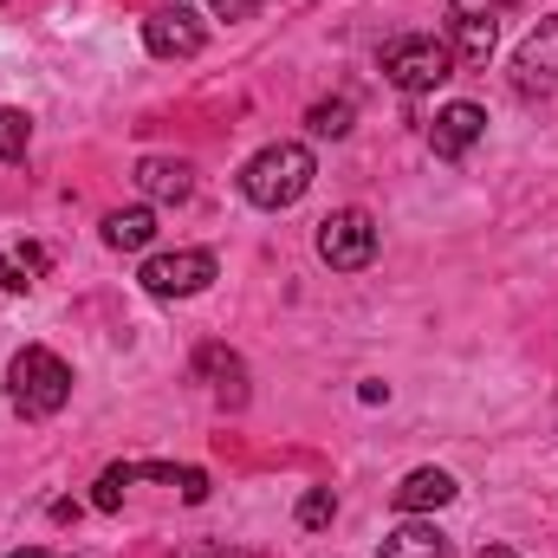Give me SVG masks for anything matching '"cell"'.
I'll use <instances>...</instances> for the list:
<instances>
[{
  "instance_id": "cell-3",
  "label": "cell",
  "mask_w": 558,
  "mask_h": 558,
  "mask_svg": "<svg viewBox=\"0 0 558 558\" xmlns=\"http://www.w3.org/2000/svg\"><path fill=\"white\" fill-rule=\"evenodd\" d=\"M384 78L397 85V92H435L441 78H454V46L448 39H435V33H403V39H390L384 46Z\"/></svg>"
},
{
  "instance_id": "cell-22",
  "label": "cell",
  "mask_w": 558,
  "mask_h": 558,
  "mask_svg": "<svg viewBox=\"0 0 558 558\" xmlns=\"http://www.w3.org/2000/svg\"><path fill=\"white\" fill-rule=\"evenodd\" d=\"M13 260H20V267H26V274H33V279L46 274V247H33V241H26V247H20Z\"/></svg>"
},
{
  "instance_id": "cell-6",
  "label": "cell",
  "mask_w": 558,
  "mask_h": 558,
  "mask_svg": "<svg viewBox=\"0 0 558 558\" xmlns=\"http://www.w3.org/2000/svg\"><path fill=\"white\" fill-rule=\"evenodd\" d=\"M513 92H520L526 105L558 98V13H546V20L520 39V52H513Z\"/></svg>"
},
{
  "instance_id": "cell-24",
  "label": "cell",
  "mask_w": 558,
  "mask_h": 558,
  "mask_svg": "<svg viewBox=\"0 0 558 558\" xmlns=\"http://www.w3.org/2000/svg\"><path fill=\"white\" fill-rule=\"evenodd\" d=\"M78 520V500H52V526H72Z\"/></svg>"
},
{
  "instance_id": "cell-10",
  "label": "cell",
  "mask_w": 558,
  "mask_h": 558,
  "mask_svg": "<svg viewBox=\"0 0 558 558\" xmlns=\"http://www.w3.org/2000/svg\"><path fill=\"white\" fill-rule=\"evenodd\" d=\"M390 500H397V513H410V520H416V513H435V507L454 500V474H448V468H410Z\"/></svg>"
},
{
  "instance_id": "cell-25",
  "label": "cell",
  "mask_w": 558,
  "mask_h": 558,
  "mask_svg": "<svg viewBox=\"0 0 558 558\" xmlns=\"http://www.w3.org/2000/svg\"><path fill=\"white\" fill-rule=\"evenodd\" d=\"M481 558H520L513 546H481Z\"/></svg>"
},
{
  "instance_id": "cell-17",
  "label": "cell",
  "mask_w": 558,
  "mask_h": 558,
  "mask_svg": "<svg viewBox=\"0 0 558 558\" xmlns=\"http://www.w3.org/2000/svg\"><path fill=\"white\" fill-rule=\"evenodd\" d=\"M26 149H33V118L7 105V111H0V162H20Z\"/></svg>"
},
{
  "instance_id": "cell-12",
  "label": "cell",
  "mask_w": 558,
  "mask_h": 558,
  "mask_svg": "<svg viewBox=\"0 0 558 558\" xmlns=\"http://www.w3.org/2000/svg\"><path fill=\"white\" fill-rule=\"evenodd\" d=\"M195 377H208L221 403H234V410L247 403V364H241L228 344H202V351H195Z\"/></svg>"
},
{
  "instance_id": "cell-14",
  "label": "cell",
  "mask_w": 558,
  "mask_h": 558,
  "mask_svg": "<svg viewBox=\"0 0 558 558\" xmlns=\"http://www.w3.org/2000/svg\"><path fill=\"white\" fill-rule=\"evenodd\" d=\"M156 241V215L149 208H111L105 215V247L111 254H143Z\"/></svg>"
},
{
  "instance_id": "cell-20",
  "label": "cell",
  "mask_w": 558,
  "mask_h": 558,
  "mask_svg": "<svg viewBox=\"0 0 558 558\" xmlns=\"http://www.w3.org/2000/svg\"><path fill=\"white\" fill-rule=\"evenodd\" d=\"M0 286H7V292H26V286H33V274H26L13 254H0Z\"/></svg>"
},
{
  "instance_id": "cell-2",
  "label": "cell",
  "mask_w": 558,
  "mask_h": 558,
  "mask_svg": "<svg viewBox=\"0 0 558 558\" xmlns=\"http://www.w3.org/2000/svg\"><path fill=\"white\" fill-rule=\"evenodd\" d=\"M7 397L26 422L59 416L72 403V364L59 351H46V344H20L13 364H7Z\"/></svg>"
},
{
  "instance_id": "cell-7",
  "label": "cell",
  "mask_w": 558,
  "mask_h": 558,
  "mask_svg": "<svg viewBox=\"0 0 558 558\" xmlns=\"http://www.w3.org/2000/svg\"><path fill=\"white\" fill-rule=\"evenodd\" d=\"M494 39H500V7H494V0H454V7H448L454 65H487V59H494Z\"/></svg>"
},
{
  "instance_id": "cell-18",
  "label": "cell",
  "mask_w": 558,
  "mask_h": 558,
  "mask_svg": "<svg viewBox=\"0 0 558 558\" xmlns=\"http://www.w3.org/2000/svg\"><path fill=\"white\" fill-rule=\"evenodd\" d=\"M331 520H338V494H331V487H305V494H299V526H305V533H325Z\"/></svg>"
},
{
  "instance_id": "cell-23",
  "label": "cell",
  "mask_w": 558,
  "mask_h": 558,
  "mask_svg": "<svg viewBox=\"0 0 558 558\" xmlns=\"http://www.w3.org/2000/svg\"><path fill=\"white\" fill-rule=\"evenodd\" d=\"M189 558H254V553H241V546H195Z\"/></svg>"
},
{
  "instance_id": "cell-27",
  "label": "cell",
  "mask_w": 558,
  "mask_h": 558,
  "mask_svg": "<svg viewBox=\"0 0 558 558\" xmlns=\"http://www.w3.org/2000/svg\"><path fill=\"white\" fill-rule=\"evenodd\" d=\"M494 7H500V13H507V7H513V0H494Z\"/></svg>"
},
{
  "instance_id": "cell-13",
  "label": "cell",
  "mask_w": 558,
  "mask_h": 558,
  "mask_svg": "<svg viewBox=\"0 0 558 558\" xmlns=\"http://www.w3.org/2000/svg\"><path fill=\"white\" fill-rule=\"evenodd\" d=\"M377 558H454V546H448L428 520H403L397 533H384Z\"/></svg>"
},
{
  "instance_id": "cell-8",
  "label": "cell",
  "mask_w": 558,
  "mask_h": 558,
  "mask_svg": "<svg viewBox=\"0 0 558 558\" xmlns=\"http://www.w3.org/2000/svg\"><path fill=\"white\" fill-rule=\"evenodd\" d=\"M143 46H149L156 59H202L208 26H202L189 7H156V13L143 20Z\"/></svg>"
},
{
  "instance_id": "cell-21",
  "label": "cell",
  "mask_w": 558,
  "mask_h": 558,
  "mask_svg": "<svg viewBox=\"0 0 558 558\" xmlns=\"http://www.w3.org/2000/svg\"><path fill=\"white\" fill-rule=\"evenodd\" d=\"M208 7H215L221 20H254V13H260V0H208Z\"/></svg>"
},
{
  "instance_id": "cell-5",
  "label": "cell",
  "mask_w": 558,
  "mask_h": 558,
  "mask_svg": "<svg viewBox=\"0 0 558 558\" xmlns=\"http://www.w3.org/2000/svg\"><path fill=\"white\" fill-rule=\"evenodd\" d=\"M215 254H202V247H175V254H149L137 267V286L149 299H195V292H208L215 286Z\"/></svg>"
},
{
  "instance_id": "cell-9",
  "label": "cell",
  "mask_w": 558,
  "mask_h": 558,
  "mask_svg": "<svg viewBox=\"0 0 558 558\" xmlns=\"http://www.w3.org/2000/svg\"><path fill=\"white\" fill-rule=\"evenodd\" d=\"M481 137H487V111H481V105H468V98L441 105V111H435V124H428V149H435V162H461Z\"/></svg>"
},
{
  "instance_id": "cell-11",
  "label": "cell",
  "mask_w": 558,
  "mask_h": 558,
  "mask_svg": "<svg viewBox=\"0 0 558 558\" xmlns=\"http://www.w3.org/2000/svg\"><path fill=\"white\" fill-rule=\"evenodd\" d=\"M137 189L149 202H189V195H195V169H189L182 156H143Z\"/></svg>"
},
{
  "instance_id": "cell-26",
  "label": "cell",
  "mask_w": 558,
  "mask_h": 558,
  "mask_svg": "<svg viewBox=\"0 0 558 558\" xmlns=\"http://www.w3.org/2000/svg\"><path fill=\"white\" fill-rule=\"evenodd\" d=\"M7 558H46V553H33V546H20V553H7Z\"/></svg>"
},
{
  "instance_id": "cell-15",
  "label": "cell",
  "mask_w": 558,
  "mask_h": 558,
  "mask_svg": "<svg viewBox=\"0 0 558 558\" xmlns=\"http://www.w3.org/2000/svg\"><path fill=\"white\" fill-rule=\"evenodd\" d=\"M351 118H357L351 98H318V105L305 111V131H312V137H351Z\"/></svg>"
},
{
  "instance_id": "cell-16",
  "label": "cell",
  "mask_w": 558,
  "mask_h": 558,
  "mask_svg": "<svg viewBox=\"0 0 558 558\" xmlns=\"http://www.w3.org/2000/svg\"><path fill=\"white\" fill-rule=\"evenodd\" d=\"M131 481H137V461H118V468H105V474H98V487H92V507H98V513H118Z\"/></svg>"
},
{
  "instance_id": "cell-1",
  "label": "cell",
  "mask_w": 558,
  "mask_h": 558,
  "mask_svg": "<svg viewBox=\"0 0 558 558\" xmlns=\"http://www.w3.org/2000/svg\"><path fill=\"white\" fill-rule=\"evenodd\" d=\"M312 175H318V162H312L305 143H267L260 156H247V169H241V195H247L254 208L279 215V208H299V202H305Z\"/></svg>"
},
{
  "instance_id": "cell-4",
  "label": "cell",
  "mask_w": 558,
  "mask_h": 558,
  "mask_svg": "<svg viewBox=\"0 0 558 558\" xmlns=\"http://www.w3.org/2000/svg\"><path fill=\"white\" fill-rule=\"evenodd\" d=\"M318 260L331 274H364L377 260V221H371V208H331L318 221Z\"/></svg>"
},
{
  "instance_id": "cell-19",
  "label": "cell",
  "mask_w": 558,
  "mask_h": 558,
  "mask_svg": "<svg viewBox=\"0 0 558 558\" xmlns=\"http://www.w3.org/2000/svg\"><path fill=\"white\" fill-rule=\"evenodd\" d=\"M175 487H182V500H189V507H202V500H208V474H202V468H182V481H175Z\"/></svg>"
}]
</instances>
